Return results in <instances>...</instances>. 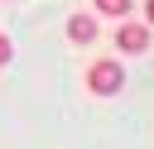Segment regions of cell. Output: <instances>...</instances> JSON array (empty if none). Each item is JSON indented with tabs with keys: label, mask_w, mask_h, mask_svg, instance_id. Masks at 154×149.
Instances as JSON below:
<instances>
[{
	"label": "cell",
	"mask_w": 154,
	"mask_h": 149,
	"mask_svg": "<svg viewBox=\"0 0 154 149\" xmlns=\"http://www.w3.org/2000/svg\"><path fill=\"white\" fill-rule=\"evenodd\" d=\"M91 10L106 19H125V14H135V0H91Z\"/></svg>",
	"instance_id": "cell-4"
},
{
	"label": "cell",
	"mask_w": 154,
	"mask_h": 149,
	"mask_svg": "<svg viewBox=\"0 0 154 149\" xmlns=\"http://www.w3.org/2000/svg\"><path fill=\"white\" fill-rule=\"evenodd\" d=\"M87 91L91 96H120L125 91V62L120 58H91L87 62Z\"/></svg>",
	"instance_id": "cell-1"
},
{
	"label": "cell",
	"mask_w": 154,
	"mask_h": 149,
	"mask_svg": "<svg viewBox=\"0 0 154 149\" xmlns=\"http://www.w3.org/2000/svg\"><path fill=\"white\" fill-rule=\"evenodd\" d=\"M10 58H14V38L0 29V67H10Z\"/></svg>",
	"instance_id": "cell-5"
},
{
	"label": "cell",
	"mask_w": 154,
	"mask_h": 149,
	"mask_svg": "<svg viewBox=\"0 0 154 149\" xmlns=\"http://www.w3.org/2000/svg\"><path fill=\"white\" fill-rule=\"evenodd\" d=\"M67 38H72L77 48H91V43L101 38V24H96V14H67Z\"/></svg>",
	"instance_id": "cell-3"
},
{
	"label": "cell",
	"mask_w": 154,
	"mask_h": 149,
	"mask_svg": "<svg viewBox=\"0 0 154 149\" xmlns=\"http://www.w3.org/2000/svg\"><path fill=\"white\" fill-rule=\"evenodd\" d=\"M140 10H144V24H149V29H154V0H144V5H140Z\"/></svg>",
	"instance_id": "cell-6"
},
{
	"label": "cell",
	"mask_w": 154,
	"mask_h": 149,
	"mask_svg": "<svg viewBox=\"0 0 154 149\" xmlns=\"http://www.w3.org/2000/svg\"><path fill=\"white\" fill-rule=\"evenodd\" d=\"M111 43H116L125 58H140V53H149V43H154V29H149L144 19H135V14H125V19H116V29H111Z\"/></svg>",
	"instance_id": "cell-2"
}]
</instances>
